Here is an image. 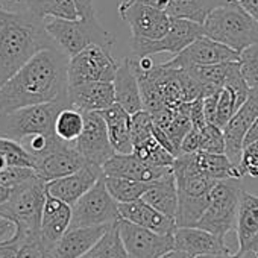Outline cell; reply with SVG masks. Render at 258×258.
Masks as SVG:
<instances>
[{
	"mask_svg": "<svg viewBox=\"0 0 258 258\" xmlns=\"http://www.w3.org/2000/svg\"><path fill=\"white\" fill-rule=\"evenodd\" d=\"M46 181L38 175L13 188L10 199L0 207V216L16 225L14 240L35 234L41 228L43 208L47 198Z\"/></svg>",
	"mask_w": 258,
	"mask_h": 258,
	"instance_id": "cell-4",
	"label": "cell"
},
{
	"mask_svg": "<svg viewBox=\"0 0 258 258\" xmlns=\"http://www.w3.org/2000/svg\"><path fill=\"white\" fill-rule=\"evenodd\" d=\"M85 163H88L79 151L75 148V143L62 142L55 149H52L44 157L35 160V172L46 182L67 176L79 170Z\"/></svg>",
	"mask_w": 258,
	"mask_h": 258,
	"instance_id": "cell-18",
	"label": "cell"
},
{
	"mask_svg": "<svg viewBox=\"0 0 258 258\" xmlns=\"http://www.w3.org/2000/svg\"><path fill=\"white\" fill-rule=\"evenodd\" d=\"M67 106V102H49L0 114V137L22 142L35 134L55 136V120Z\"/></svg>",
	"mask_w": 258,
	"mask_h": 258,
	"instance_id": "cell-7",
	"label": "cell"
},
{
	"mask_svg": "<svg viewBox=\"0 0 258 258\" xmlns=\"http://www.w3.org/2000/svg\"><path fill=\"white\" fill-rule=\"evenodd\" d=\"M149 205H152L160 213L176 220L178 213V187L173 170H170L163 178L154 181L148 191L142 198Z\"/></svg>",
	"mask_w": 258,
	"mask_h": 258,
	"instance_id": "cell-29",
	"label": "cell"
},
{
	"mask_svg": "<svg viewBox=\"0 0 258 258\" xmlns=\"http://www.w3.org/2000/svg\"><path fill=\"white\" fill-rule=\"evenodd\" d=\"M84 120L82 134L75 142V148L88 163L102 167L111 157L115 155V151L109 142L106 121L96 111L84 112Z\"/></svg>",
	"mask_w": 258,
	"mask_h": 258,
	"instance_id": "cell-14",
	"label": "cell"
},
{
	"mask_svg": "<svg viewBox=\"0 0 258 258\" xmlns=\"http://www.w3.org/2000/svg\"><path fill=\"white\" fill-rule=\"evenodd\" d=\"M69 102L82 112H99L115 103L114 84L94 81L69 85Z\"/></svg>",
	"mask_w": 258,
	"mask_h": 258,
	"instance_id": "cell-21",
	"label": "cell"
},
{
	"mask_svg": "<svg viewBox=\"0 0 258 258\" xmlns=\"http://www.w3.org/2000/svg\"><path fill=\"white\" fill-rule=\"evenodd\" d=\"M255 142H258V117H256L255 121L250 124L249 131H247L246 136H244V146H247V145H250V143H255Z\"/></svg>",
	"mask_w": 258,
	"mask_h": 258,
	"instance_id": "cell-46",
	"label": "cell"
},
{
	"mask_svg": "<svg viewBox=\"0 0 258 258\" xmlns=\"http://www.w3.org/2000/svg\"><path fill=\"white\" fill-rule=\"evenodd\" d=\"M241 191L243 190L238 184V179L219 181L213 187L208 207L196 226L207 229L225 240L229 232L237 229Z\"/></svg>",
	"mask_w": 258,
	"mask_h": 258,
	"instance_id": "cell-8",
	"label": "cell"
},
{
	"mask_svg": "<svg viewBox=\"0 0 258 258\" xmlns=\"http://www.w3.org/2000/svg\"><path fill=\"white\" fill-rule=\"evenodd\" d=\"M201 151L213 154H225V134L223 129L214 123H207L201 129Z\"/></svg>",
	"mask_w": 258,
	"mask_h": 258,
	"instance_id": "cell-37",
	"label": "cell"
},
{
	"mask_svg": "<svg viewBox=\"0 0 258 258\" xmlns=\"http://www.w3.org/2000/svg\"><path fill=\"white\" fill-rule=\"evenodd\" d=\"M240 7L252 16L255 20H258V0H240Z\"/></svg>",
	"mask_w": 258,
	"mask_h": 258,
	"instance_id": "cell-45",
	"label": "cell"
},
{
	"mask_svg": "<svg viewBox=\"0 0 258 258\" xmlns=\"http://www.w3.org/2000/svg\"><path fill=\"white\" fill-rule=\"evenodd\" d=\"M112 84L115 91V102L123 106L129 114L145 109L133 58H124L123 61H120Z\"/></svg>",
	"mask_w": 258,
	"mask_h": 258,
	"instance_id": "cell-25",
	"label": "cell"
},
{
	"mask_svg": "<svg viewBox=\"0 0 258 258\" xmlns=\"http://www.w3.org/2000/svg\"><path fill=\"white\" fill-rule=\"evenodd\" d=\"M195 258H223V256H220V255H199Z\"/></svg>",
	"mask_w": 258,
	"mask_h": 258,
	"instance_id": "cell-50",
	"label": "cell"
},
{
	"mask_svg": "<svg viewBox=\"0 0 258 258\" xmlns=\"http://www.w3.org/2000/svg\"><path fill=\"white\" fill-rule=\"evenodd\" d=\"M99 114L103 117L108 126L109 142L115 151V154H131L134 152V145L131 139V114L117 102L102 111Z\"/></svg>",
	"mask_w": 258,
	"mask_h": 258,
	"instance_id": "cell-27",
	"label": "cell"
},
{
	"mask_svg": "<svg viewBox=\"0 0 258 258\" xmlns=\"http://www.w3.org/2000/svg\"><path fill=\"white\" fill-rule=\"evenodd\" d=\"M131 4H143V5L154 7V8H158V10H164L166 11V8L170 4V0H120L118 8L120 7H126V5H131Z\"/></svg>",
	"mask_w": 258,
	"mask_h": 258,
	"instance_id": "cell-44",
	"label": "cell"
},
{
	"mask_svg": "<svg viewBox=\"0 0 258 258\" xmlns=\"http://www.w3.org/2000/svg\"><path fill=\"white\" fill-rule=\"evenodd\" d=\"M204 32L240 53L258 44V20L249 16L240 4H228L214 10L204 23Z\"/></svg>",
	"mask_w": 258,
	"mask_h": 258,
	"instance_id": "cell-6",
	"label": "cell"
},
{
	"mask_svg": "<svg viewBox=\"0 0 258 258\" xmlns=\"http://www.w3.org/2000/svg\"><path fill=\"white\" fill-rule=\"evenodd\" d=\"M102 176L103 170L100 166L85 163L75 173L49 181L46 184V190L50 196L58 198L73 207Z\"/></svg>",
	"mask_w": 258,
	"mask_h": 258,
	"instance_id": "cell-17",
	"label": "cell"
},
{
	"mask_svg": "<svg viewBox=\"0 0 258 258\" xmlns=\"http://www.w3.org/2000/svg\"><path fill=\"white\" fill-rule=\"evenodd\" d=\"M173 240L175 249L182 250L193 258L199 255L225 256L232 253L223 238L198 226H178L173 232Z\"/></svg>",
	"mask_w": 258,
	"mask_h": 258,
	"instance_id": "cell-20",
	"label": "cell"
},
{
	"mask_svg": "<svg viewBox=\"0 0 258 258\" xmlns=\"http://www.w3.org/2000/svg\"><path fill=\"white\" fill-rule=\"evenodd\" d=\"M69 61L59 47L32 56L16 75L0 85V114L49 102H69Z\"/></svg>",
	"mask_w": 258,
	"mask_h": 258,
	"instance_id": "cell-1",
	"label": "cell"
},
{
	"mask_svg": "<svg viewBox=\"0 0 258 258\" xmlns=\"http://www.w3.org/2000/svg\"><path fill=\"white\" fill-rule=\"evenodd\" d=\"M117 61L111 50L99 44H91L76 53L69 61V85L82 82H112L118 70Z\"/></svg>",
	"mask_w": 258,
	"mask_h": 258,
	"instance_id": "cell-10",
	"label": "cell"
},
{
	"mask_svg": "<svg viewBox=\"0 0 258 258\" xmlns=\"http://www.w3.org/2000/svg\"><path fill=\"white\" fill-rule=\"evenodd\" d=\"M11 191H13L11 188H8V187H5V185L0 184V207H2V205L10 199Z\"/></svg>",
	"mask_w": 258,
	"mask_h": 258,
	"instance_id": "cell-49",
	"label": "cell"
},
{
	"mask_svg": "<svg viewBox=\"0 0 258 258\" xmlns=\"http://www.w3.org/2000/svg\"><path fill=\"white\" fill-rule=\"evenodd\" d=\"M240 61V52L202 35L187 46L182 52L175 55L170 61L164 62L170 69H187V67H202L214 66L222 62Z\"/></svg>",
	"mask_w": 258,
	"mask_h": 258,
	"instance_id": "cell-13",
	"label": "cell"
},
{
	"mask_svg": "<svg viewBox=\"0 0 258 258\" xmlns=\"http://www.w3.org/2000/svg\"><path fill=\"white\" fill-rule=\"evenodd\" d=\"M58 47L44 19L31 11L0 5V85H4L38 52Z\"/></svg>",
	"mask_w": 258,
	"mask_h": 258,
	"instance_id": "cell-2",
	"label": "cell"
},
{
	"mask_svg": "<svg viewBox=\"0 0 258 258\" xmlns=\"http://www.w3.org/2000/svg\"><path fill=\"white\" fill-rule=\"evenodd\" d=\"M247 94H249V85L240 70L219 91V102H217V112H216L214 124L223 129L226 123L238 111V108L244 103V100L247 99Z\"/></svg>",
	"mask_w": 258,
	"mask_h": 258,
	"instance_id": "cell-28",
	"label": "cell"
},
{
	"mask_svg": "<svg viewBox=\"0 0 258 258\" xmlns=\"http://www.w3.org/2000/svg\"><path fill=\"white\" fill-rule=\"evenodd\" d=\"M29 0H5V2H0V5L10 8V10H25L26 11V5Z\"/></svg>",
	"mask_w": 258,
	"mask_h": 258,
	"instance_id": "cell-47",
	"label": "cell"
},
{
	"mask_svg": "<svg viewBox=\"0 0 258 258\" xmlns=\"http://www.w3.org/2000/svg\"><path fill=\"white\" fill-rule=\"evenodd\" d=\"M35 175L37 172L32 167H7L0 170V184L13 190L20 184L29 181Z\"/></svg>",
	"mask_w": 258,
	"mask_h": 258,
	"instance_id": "cell-39",
	"label": "cell"
},
{
	"mask_svg": "<svg viewBox=\"0 0 258 258\" xmlns=\"http://www.w3.org/2000/svg\"><path fill=\"white\" fill-rule=\"evenodd\" d=\"M256 117H258V85L249 87L247 99L223 127L225 145H226L225 154L237 166H240L241 161V154L244 149V136Z\"/></svg>",
	"mask_w": 258,
	"mask_h": 258,
	"instance_id": "cell-16",
	"label": "cell"
},
{
	"mask_svg": "<svg viewBox=\"0 0 258 258\" xmlns=\"http://www.w3.org/2000/svg\"><path fill=\"white\" fill-rule=\"evenodd\" d=\"M109 226L69 228L56 244L53 258H81L108 231Z\"/></svg>",
	"mask_w": 258,
	"mask_h": 258,
	"instance_id": "cell-26",
	"label": "cell"
},
{
	"mask_svg": "<svg viewBox=\"0 0 258 258\" xmlns=\"http://www.w3.org/2000/svg\"><path fill=\"white\" fill-rule=\"evenodd\" d=\"M84 123V112L73 106H67L58 114L55 120V134L62 142L75 143L82 134Z\"/></svg>",
	"mask_w": 258,
	"mask_h": 258,
	"instance_id": "cell-33",
	"label": "cell"
},
{
	"mask_svg": "<svg viewBox=\"0 0 258 258\" xmlns=\"http://www.w3.org/2000/svg\"><path fill=\"white\" fill-rule=\"evenodd\" d=\"M205 35L204 25L185 19H172L167 34L160 40L131 38V49L136 56H152L161 52L178 55L195 40Z\"/></svg>",
	"mask_w": 258,
	"mask_h": 258,
	"instance_id": "cell-11",
	"label": "cell"
},
{
	"mask_svg": "<svg viewBox=\"0 0 258 258\" xmlns=\"http://www.w3.org/2000/svg\"><path fill=\"white\" fill-rule=\"evenodd\" d=\"M105 184L111 196L118 204H124V202L142 199L152 182H143V181L117 178V176H105Z\"/></svg>",
	"mask_w": 258,
	"mask_h": 258,
	"instance_id": "cell-31",
	"label": "cell"
},
{
	"mask_svg": "<svg viewBox=\"0 0 258 258\" xmlns=\"http://www.w3.org/2000/svg\"><path fill=\"white\" fill-rule=\"evenodd\" d=\"M81 258H127L117 223L111 225L100 240Z\"/></svg>",
	"mask_w": 258,
	"mask_h": 258,
	"instance_id": "cell-32",
	"label": "cell"
},
{
	"mask_svg": "<svg viewBox=\"0 0 258 258\" xmlns=\"http://www.w3.org/2000/svg\"><path fill=\"white\" fill-rule=\"evenodd\" d=\"M70 223H72V205L47 193L46 204L43 208L41 228H40V234L43 240L56 249L58 241L67 232Z\"/></svg>",
	"mask_w": 258,
	"mask_h": 258,
	"instance_id": "cell-23",
	"label": "cell"
},
{
	"mask_svg": "<svg viewBox=\"0 0 258 258\" xmlns=\"http://www.w3.org/2000/svg\"><path fill=\"white\" fill-rule=\"evenodd\" d=\"M196 161L199 169L214 181L240 179L244 176L240 166L234 164L226 154L213 152H196Z\"/></svg>",
	"mask_w": 258,
	"mask_h": 258,
	"instance_id": "cell-30",
	"label": "cell"
},
{
	"mask_svg": "<svg viewBox=\"0 0 258 258\" xmlns=\"http://www.w3.org/2000/svg\"><path fill=\"white\" fill-rule=\"evenodd\" d=\"M240 66L243 78L249 87L258 85V44L244 49L240 53Z\"/></svg>",
	"mask_w": 258,
	"mask_h": 258,
	"instance_id": "cell-38",
	"label": "cell"
},
{
	"mask_svg": "<svg viewBox=\"0 0 258 258\" xmlns=\"http://www.w3.org/2000/svg\"><path fill=\"white\" fill-rule=\"evenodd\" d=\"M46 29L55 44L69 56H75L91 44H99L111 50L114 37L100 25L96 11L88 13L76 20H66L56 17L44 19Z\"/></svg>",
	"mask_w": 258,
	"mask_h": 258,
	"instance_id": "cell-5",
	"label": "cell"
},
{
	"mask_svg": "<svg viewBox=\"0 0 258 258\" xmlns=\"http://www.w3.org/2000/svg\"><path fill=\"white\" fill-rule=\"evenodd\" d=\"M105 176L127 178L143 182H154L167 175L172 167H160L146 163L134 152L131 154H115L102 166Z\"/></svg>",
	"mask_w": 258,
	"mask_h": 258,
	"instance_id": "cell-19",
	"label": "cell"
},
{
	"mask_svg": "<svg viewBox=\"0 0 258 258\" xmlns=\"http://www.w3.org/2000/svg\"><path fill=\"white\" fill-rule=\"evenodd\" d=\"M154 136V117L148 109L131 114V139L137 146Z\"/></svg>",
	"mask_w": 258,
	"mask_h": 258,
	"instance_id": "cell-36",
	"label": "cell"
},
{
	"mask_svg": "<svg viewBox=\"0 0 258 258\" xmlns=\"http://www.w3.org/2000/svg\"><path fill=\"white\" fill-rule=\"evenodd\" d=\"M238 253L258 252V196L241 191L237 220Z\"/></svg>",
	"mask_w": 258,
	"mask_h": 258,
	"instance_id": "cell-24",
	"label": "cell"
},
{
	"mask_svg": "<svg viewBox=\"0 0 258 258\" xmlns=\"http://www.w3.org/2000/svg\"><path fill=\"white\" fill-rule=\"evenodd\" d=\"M16 234V225L7 217L0 216V243L11 240Z\"/></svg>",
	"mask_w": 258,
	"mask_h": 258,
	"instance_id": "cell-42",
	"label": "cell"
},
{
	"mask_svg": "<svg viewBox=\"0 0 258 258\" xmlns=\"http://www.w3.org/2000/svg\"><path fill=\"white\" fill-rule=\"evenodd\" d=\"M0 258H19V241L11 238L0 243Z\"/></svg>",
	"mask_w": 258,
	"mask_h": 258,
	"instance_id": "cell-43",
	"label": "cell"
},
{
	"mask_svg": "<svg viewBox=\"0 0 258 258\" xmlns=\"http://www.w3.org/2000/svg\"><path fill=\"white\" fill-rule=\"evenodd\" d=\"M160 258H193L191 255H188V253H185V252H182V250H178V249H172V250H169V252H166L163 256H160Z\"/></svg>",
	"mask_w": 258,
	"mask_h": 258,
	"instance_id": "cell-48",
	"label": "cell"
},
{
	"mask_svg": "<svg viewBox=\"0 0 258 258\" xmlns=\"http://www.w3.org/2000/svg\"><path fill=\"white\" fill-rule=\"evenodd\" d=\"M172 170L178 187V226H196L205 213L213 187L219 182L208 178L198 166L196 154H181Z\"/></svg>",
	"mask_w": 258,
	"mask_h": 258,
	"instance_id": "cell-3",
	"label": "cell"
},
{
	"mask_svg": "<svg viewBox=\"0 0 258 258\" xmlns=\"http://www.w3.org/2000/svg\"><path fill=\"white\" fill-rule=\"evenodd\" d=\"M120 17L129 25L133 37L160 40L163 38L169 28L172 17L164 11L143 4H131L118 8Z\"/></svg>",
	"mask_w": 258,
	"mask_h": 258,
	"instance_id": "cell-15",
	"label": "cell"
},
{
	"mask_svg": "<svg viewBox=\"0 0 258 258\" xmlns=\"http://www.w3.org/2000/svg\"><path fill=\"white\" fill-rule=\"evenodd\" d=\"M134 154L139 155L149 164L160 166V167H172L175 163V155H172L157 139L155 136L149 137L143 143L134 146Z\"/></svg>",
	"mask_w": 258,
	"mask_h": 258,
	"instance_id": "cell-34",
	"label": "cell"
},
{
	"mask_svg": "<svg viewBox=\"0 0 258 258\" xmlns=\"http://www.w3.org/2000/svg\"><path fill=\"white\" fill-rule=\"evenodd\" d=\"M19 241V258H53L55 247L47 244L40 231Z\"/></svg>",
	"mask_w": 258,
	"mask_h": 258,
	"instance_id": "cell-35",
	"label": "cell"
},
{
	"mask_svg": "<svg viewBox=\"0 0 258 258\" xmlns=\"http://www.w3.org/2000/svg\"><path fill=\"white\" fill-rule=\"evenodd\" d=\"M201 152V129L191 126L181 145V154H196Z\"/></svg>",
	"mask_w": 258,
	"mask_h": 258,
	"instance_id": "cell-40",
	"label": "cell"
},
{
	"mask_svg": "<svg viewBox=\"0 0 258 258\" xmlns=\"http://www.w3.org/2000/svg\"><path fill=\"white\" fill-rule=\"evenodd\" d=\"M118 213L120 219L133 222L139 226L155 231L158 234H173L178 228L175 219L160 213L143 199L118 204Z\"/></svg>",
	"mask_w": 258,
	"mask_h": 258,
	"instance_id": "cell-22",
	"label": "cell"
},
{
	"mask_svg": "<svg viewBox=\"0 0 258 258\" xmlns=\"http://www.w3.org/2000/svg\"><path fill=\"white\" fill-rule=\"evenodd\" d=\"M120 219L118 202L105 184V175L72 207L70 228L111 226Z\"/></svg>",
	"mask_w": 258,
	"mask_h": 258,
	"instance_id": "cell-9",
	"label": "cell"
},
{
	"mask_svg": "<svg viewBox=\"0 0 258 258\" xmlns=\"http://www.w3.org/2000/svg\"><path fill=\"white\" fill-rule=\"evenodd\" d=\"M195 2H196L198 8L201 10V13L204 14L205 20H207V17H208L214 10H217V8H220V7H225V5L231 4V0H195Z\"/></svg>",
	"mask_w": 258,
	"mask_h": 258,
	"instance_id": "cell-41",
	"label": "cell"
},
{
	"mask_svg": "<svg viewBox=\"0 0 258 258\" xmlns=\"http://www.w3.org/2000/svg\"><path fill=\"white\" fill-rule=\"evenodd\" d=\"M117 228L127 258H160L175 247L173 234H158L124 219L117 220Z\"/></svg>",
	"mask_w": 258,
	"mask_h": 258,
	"instance_id": "cell-12",
	"label": "cell"
}]
</instances>
